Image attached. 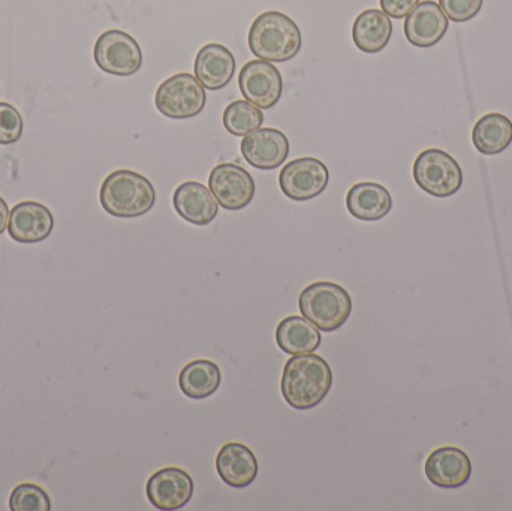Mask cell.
Listing matches in <instances>:
<instances>
[{"mask_svg":"<svg viewBox=\"0 0 512 511\" xmlns=\"http://www.w3.org/2000/svg\"><path fill=\"white\" fill-rule=\"evenodd\" d=\"M222 372L212 360L200 359L188 363L180 372L179 386L189 399H207L218 392Z\"/></svg>","mask_w":512,"mask_h":511,"instance_id":"7402d4cb","label":"cell"},{"mask_svg":"<svg viewBox=\"0 0 512 511\" xmlns=\"http://www.w3.org/2000/svg\"><path fill=\"white\" fill-rule=\"evenodd\" d=\"M194 69L195 77L206 89L221 90L233 80L236 59L224 45L207 44L198 51Z\"/></svg>","mask_w":512,"mask_h":511,"instance_id":"ac0fdd59","label":"cell"},{"mask_svg":"<svg viewBox=\"0 0 512 511\" xmlns=\"http://www.w3.org/2000/svg\"><path fill=\"white\" fill-rule=\"evenodd\" d=\"M475 149L483 155H499L512 143V122L501 113H490L475 123L472 131Z\"/></svg>","mask_w":512,"mask_h":511,"instance_id":"603a6c76","label":"cell"},{"mask_svg":"<svg viewBox=\"0 0 512 511\" xmlns=\"http://www.w3.org/2000/svg\"><path fill=\"white\" fill-rule=\"evenodd\" d=\"M99 200L114 218H140L155 206L156 192L147 177L131 170H117L102 183Z\"/></svg>","mask_w":512,"mask_h":511,"instance_id":"7a4b0ae2","label":"cell"},{"mask_svg":"<svg viewBox=\"0 0 512 511\" xmlns=\"http://www.w3.org/2000/svg\"><path fill=\"white\" fill-rule=\"evenodd\" d=\"M415 183L429 195L453 197L463 185V171L453 156L441 149H426L415 159Z\"/></svg>","mask_w":512,"mask_h":511,"instance_id":"5b68a950","label":"cell"},{"mask_svg":"<svg viewBox=\"0 0 512 511\" xmlns=\"http://www.w3.org/2000/svg\"><path fill=\"white\" fill-rule=\"evenodd\" d=\"M300 312L322 332H336L352 314V299L342 285L334 282H315L301 291L298 297Z\"/></svg>","mask_w":512,"mask_h":511,"instance_id":"277c9868","label":"cell"},{"mask_svg":"<svg viewBox=\"0 0 512 511\" xmlns=\"http://www.w3.org/2000/svg\"><path fill=\"white\" fill-rule=\"evenodd\" d=\"M216 470L222 482L231 488L251 486L258 476V461L249 447L242 443H227L219 450Z\"/></svg>","mask_w":512,"mask_h":511,"instance_id":"e0dca14e","label":"cell"},{"mask_svg":"<svg viewBox=\"0 0 512 511\" xmlns=\"http://www.w3.org/2000/svg\"><path fill=\"white\" fill-rule=\"evenodd\" d=\"M439 6L454 23H466L480 14L483 0H439Z\"/></svg>","mask_w":512,"mask_h":511,"instance_id":"4316f807","label":"cell"},{"mask_svg":"<svg viewBox=\"0 0 512 511\" xmlns=\"http://www.w3.org/2000/svg\"><path fill=\"white\" fill-rule=\"evenodd\" d=\"M393 35V23L384 11L367 9L355 18L352 39L358 50L375 54L384 50Z\"/></svg>","mask_w":512,"mask_h":511,"instance_id":"ffe728a7","label":"cell"},{"mask_svg":"<svg viewBox=\"0 0 512 511\" xmlns=\"http://www.w3.org/2000/svg\"><path fill=\"white\" fill-rule=\"evenodd\" d=\"M301 45L300 29L282 12H264L249 30V48L261 60L288 62L300 53Z\"/></svg>","mask_w":512,"mask_h":511,"instance_id":"3957f363","label":"cell"},{"mask_svg":"<svg viewBox=\"0 0 512 511\" xmlns=\"http://www.w3.org/2000/svg\"><path fill=\"white\" fill-rule=\"evenodd\" d=\"M23 117L8 102H0V144L17 143L23 135Z\"/></svg>","mask_w":512,"mask_h":511,"instance_id":"484cf974","label":"cell"},{"mask_svg":"<svg viewBox=\"0 0 512 511\" xmlns=\"http://www.w3.org/2000/svg\"><path fill=\"white\" fill-rule=\"evenodd\" d=\"M330 182L327 165L316 158L288 162L279 174L283 194L294 201H309L321 195Z\"/></svg>","mask_w":512,"mask_h":511,"instance_id":"ba28073f","label":"cell"},{"mask_svg":"<svg viewBox=\"0 0 512 511\" xmlns=\"http://www.w3.org/2000/svg\"><path fill=\"white\" fill-rule=\"evenodd\" d=\"M348 212L360 221L384 219L393 209V198L387 188L375 182H360L346 195Z\"/></svg>","mask_w":512,"mask_h":511,"instance_id":"d6986e66","label":"cell"},{"mask_svg":"<svg viewBox=\"0 0 512 511\" xmlns=\"http://www.w3.org/2000/svg\"><path fill=\"white\" fill-rule=\"evenodd\" d=\"M276 342L283 353L289 356L310 354L321 347L322 336L318 327L304 317H286L276 329Z\"/></svg>","mask_w":512,"mask_h":511,"instance_id":"44dd1931","label":"cell"},{"mask_svg":"<svg viewBox=\"0 0 512 511\" xmlns=\"http://www.w3.org/2000/svg\"><path fill=\"white\" fill-rule=\"evenodd\" d=\"M9 209L6 206L5 200L0 197V234L8 228Z\"/></svg>","mask_w":512,"mask_h":511,"instance_id":"f1b7e54d","label":"cell"},{"mask_svg":"<svg viewBox=\"0 0 512 511\" xmlns=\"http://www.w3.org/2000/svg\"><path fill=\"white\" fill-rule=\"evenodd\" d=\"M418 3L420 0H381V8L388 17L400 20L408 17Z\"/></svg>","mask_w":512,"mask_h":511,"instance_id":"83f0119b","label":"cell"},{"mask_svg":"<svg viewBox=\"0 0 512 511\" xmlns=\"http://www.w3.org/2000/svg\"><path fill=\"white\" fill-rule=\"evenodd\" d=\"M246 162L258 170H276L289 155V141L279 129L259 128L242 141Z\"/></svg>","mask_w":512,"mask_h":511,"instance_id":"7c38bea8","label":"cell"},{"mask_svg":"<svg viewBox=\"0 0 512 511\" xmlns=\"http://www.w3.org/2000/svg\"><path fill=\"white\" fill-rule=\"evenodd\" d=\"M155 102L158 110L170 119H192L206 107V87L195 75L176 74L158 87Z\"/></svg>","mask_w":512,"mask_h":511,"instance_id":"8992f818","label":"cell"},{"mask_svg":"<svg viewBox=\"0 0 512 511\" xmlns=\"http://www.w3.org/2000/svg\"><path fill=\"white\" fill-rule=\"evenodd\" d=\"M194 489V480L185 470L167 467L150 477L146 494L155 509L170 511L188 506Z\"/></svg>","mask_w":512,"mask_h":511,"instance_id":"8fae6325","label":"cell"},{"mask_svg":"<svg viewBox=\"0 0 512 511\" xmlns=\"http://www.w3.org/2000/svg\"><path fill=\"white\" fill-rule=\"evenodd\" d=\"M239 86L246 101L261 110L273 108L283 92L282 75L268 60H251L243 66Z\"/></svg>","mask_w":512,"mask_h":511,"instance_id":"30bf717a","label":"cell"},{"mask_svg":"<svg viewBox=\"0 0 512 511\" xmlns=\"http://www.w3.org/2000/svg\"><path fill=\"white\" fill-rule=\"evenodd\" d=\"M264 123V113L249 101L231 102L224 111V126L230 134L236 137H246Z\"/></svg>","mask_w":512,"mask_h":511,"instance_id":"cb8c5ba5","label":"cell"},{"mask_svg":"<svg viewBox=\"0 0 512 511\" xmlns=\"http://www.w3.org/2000/svg\"><path fill=\"white\" fill-rule=\"evenodd\" d=\"M9 509L12 511H50L51 501L41 486L23 483L11 492Z\"/></svg>","mask_w":512,"mask_h":511,"instance_id":"d4e9b609","label":"cell"},{"mask_svg":"<svg viewBox=\"0 0 512 511\" xmlns=\"http://www.w3.org/2000/svg\"><path fill=\"white\" fill-rule=\"evenodd\" d=\"M333 386V372L330 365L316 354H301L286 362L283 368V399L295 410H312L318 407Z\"/></svg>","mask_w":512,"mask_h":511,"instance_id":"6da1fadb","label":"cell"},{"mask_svg":"<svg viewBox=\"0 0 512 511\" xmlns=\"http://www.w3.org/2000/svg\"><path fill=\"white\" fill-rule=\"evenodd\" d=\"M96 65L117 77L137 74L143 65L140 45L123 30H107L99 36L93 48Z\"/></svg>","mask_w":512,"mask_h":511,"instance_id":"52a82bcc","label":"cell"},{"mask_svg":"<svg viewBox=\"0 0 512 511\" xmlns=\"http://www.w3.org/2000/svg\"><path fill=\"white\" fill-rule=\"evenodd\" d=\"M448 30V17L432 0L418 3L406 17V39L415 47L430 48L438 44Z\"/></svg>","mask_w":512,"mask_h":511,"instance_id":"9a60e30c","label":"cell"},{"mask_svg":"<svg viewBox=\"0 0 512 511\" xmlns=\"http://www.w3.org/2000/svg\"><path fill=\"white\" fill-rule=\"evenodd\" d=\"M54 218L44 204L23 201L15 204L9 213L8 233L18 243H39L50 236Z\"/></svg>","mask_w":512,"mask_h":511,"instance_id":"5bb4252c","label":"cell"},{"mask_svg":"<svg viewBox=\"0 0 512 511\" xmlns=\"http://www.w3.org/2000/svg\"><path fill=\"white\" fill-rule=\"evenodd\" d=\"M427 479L436 488L457 489L471 480L469 456L457 447H441L427 458L424 465Z\"/></svg>","mask_w":512,"mask_h":511,"instance_id":"4fadbf2b","label":"cell"},{"mask_svg":"<svg viewBox=\"0 0 512 511\" xmlns=\"http://www.w3.org/2000/svg\"><path fill=\"white\" fill-rule=\"evenodd\" d=\"M173 204L180 218L198 227H206L215 221L219 213L218 201L200 182L182 183L174 192Z\"/></svg>","mask_w":512,"mask_h":511,"instance_id":"2e32d148","label":"cell"},{"mask_svg":"<svg viewBox=\"0 0 512 511\" xmlns=\"http://www.w3.org/2000/svg\"><path fill=\"white\" fill-rule=\"evenodd\" d=\"M209 189L222 209L237 212L252 203L256 185L248 170L227 162L213 168L209 177Z\"/></svg>","mask_w":512,"mask_h":511,"instance_id":"9c48e42d","label":"cell"}]
</instances>
